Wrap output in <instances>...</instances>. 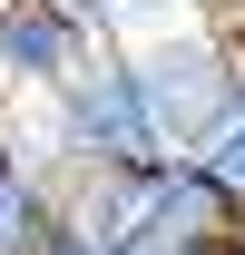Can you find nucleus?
Instances as JSON below:
<instances>
[{"label":"nucleus","mask_w":245,"mask_h":255,"mask_svg":"<svg viewBox=\"0 0 245 255\" xmlns=\"http://www.w3.org/2000/svg\"><path fill=\"white\" fill-rule=\"evenodd\" d=\"M226 236H236V206L206 187L196 157L59 167L49 255H226Z\"/></svg>","instance_id":"obj_1"},{"label":"nucleus","mask_w":245,"mask_h":255,"mask_svg":"<svg viewBox=\"0 0 245 255\" xmlns=\"http://www.w3.org/2000/svg\"><path fill=\"white\" fill-rule=\"evenodd\" d=\"M118 49H127V89H137L147 147L157 157H186L206 137V118L226 108V89H236V59H245L236 30L216 10H186V20H167L147 39H118Z\"/></svg>","instance_id":"obj_2"},{"label":"nucleus","mask_w":245,"mask_h":255,"mask_svg":"<svg viewBox=\"0 0 245 255\" xmlns=\"http://www.w3.org/2000/svg\"><path fill=\"white\" fill-rule=\"evenodd\" d=\"M98 49H118V39H98L69 0H0V98H49Z\"/></svg>","instance_id":"obj_3"},{"label":"nucleus","mask_w":245,"mask_h":255,"mask_svg":"<svg viewBox=\"0 0 245 255\" xmlns=\"http://www.w3.org/2000/svg\"><path fill=\"white\" fill-rule=\"evenodd\" d=\"M49 236H59V177L0 118V255H49Z\"/></svg>","instance_id":"obj_4"},{"label":"nucleus","mask_w":245,"mask_h":255,"mask_svg":"<svg viewBox=\"0 0 245 255\" xmlns=\"http://www.w3.org/2000/svg\"><path fill=\"white\" fill-rule=\"evenodd\" d=\"M186 157L206 167V187H216V196L245 216V59H236V89H226V108L206 118V137H196Z\"/></svg>","instance_id":"obj_5"},{"label":"nucleus","mask_w":245,"mask_h":255,"mask_svg":"<svg viewBox=\"0 0 245 255\" xmlns=\"http://www.w3.org/2000/svg\"><path fill=\"white\" fill-rule=\"evenodd\" d=\"M167 20H186V0H108V30L118 39H147V30H167Z\"/></svg>","instance_id":"obj_6"},{"label":"nucleus","mask_w":245,"mask_h":255,"mask_svg":"<svg viewBox=\"0 0 245 255\" xmlns=\"http://www.w3.org/2000/svg\"><path fill=\"white\" fill-rule=\"evenodd\" d=\"M226 255H245V216H236V236H226Z\"/></svg>","instance_id":"obj_7"}]
</instances>
